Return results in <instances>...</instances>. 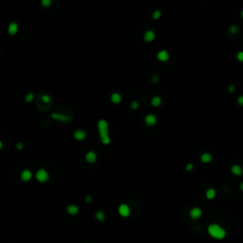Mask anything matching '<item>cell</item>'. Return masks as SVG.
<instances>
[{"label": "cell", "mask_w": 243, "mask_h": 243, "mask_svg": "<svg viewBox=\"0 0 243 243\" xmlns=\"http://www.w3.org/2000/svg\"><path fill=\"white\" fill-rule=\"evenodd\" d=\"M41 99H42V101L44 103H46V104H47V103H50L51 102V98L49 94H42V96H41Z\"/></svg>", "instance_id": "cb8c5ba5"}, {"label": "cell", "mask_w": 243, "mask_h": 243, "mask_svg": "<svg viewBox=\"0 0 243 243\" xmlns=\"http://www.w3.org/2000/svg\"><path fill=\"white\" fill-rule=\"evenodd\" d=\"M67 212L70 215H76L79 213V207L75 204H70L67 207Z\"/></svg>", "instance_id": "4fadbf2b"}, {"label": "cell", "mask_w": 243, "mask_h": 243, "mask_svg": "<svg viewBox=\"0 0 243 243\" xmlns=\"http://www.w3.org/2000/svg\"><path fill=\"white\" fill-rule=\"evenodd\" d=\"M189 215L193 220H198V218H200L201 217V215H202V211H201L200 208L195 207L193 209H191Z\"/></svg>", "instance_id": "52a82bcc"}, {"label": "cell", "mask_w": 243, "mask_h": 243, "mask_svg": "<svg viewBox=\"0 0 243 243\" xmlns=\"http://www.w3.org/2000/svg\"><path fill=\"white\" fill-rule=\"evenodd\" d=\"M19 30V26L16 22H11L8 26V33L10 35H15V34L18 32Z\"/></svg>", "instance_id": "5b68a950"}, {"label": "cell", "mask_w": 243, "mask_h": 243, "mask_svg": "<svg viewBox=\"0 0 243 243\" xmlns=\"http://www.w3.org/2000/svg\"><path fill=\"white\" fill-rule=\"evenodd\" d=\"M118 212H119V214L122 215V217L126 218V217H128V215H130V208H129V206H128L127 204L123 203V204H121L119 206Z\"/></svg>", "instance_id": "277c9868"}, {"label": "cell", "mask_w": 243, "mask_h": 243, "mask_svg": "<svg viewBox=\"0 0 243 243\" xmlns=\"http://www.w3.org/2000/svg\"><path fill=\"white\" fill-rule=\"evenodd\" d=\"M194 168V165L192 163H188L186 165V171H192Z\"/></svg>", "instance_id": "f1b7e54d"}, {"label": "cell", "mask_w": 243, "mask_h": 243, "mask_svg": "<svg viewBox=\"0 0 243 243\" xmlns=\"http://www.w3.org/2000/svg\"><path fill=\"white\" fill-rule=\"evenodd\" d=\"M98 132L100 134V139L101 142L104 143V145H107L110 143V137H109L108 134V123L107 120H99L98 121Z\"/></svg>", "instance_id": "6da1fadb"}, {"label": "cell", "mask_w": 243, "mask_h": 243, "mask_svg": "<svg viewBox=\"0 0 243 243\" xmlns=\"http://www.w3.org/2000/svg\"><path fill=\"white\" fill-rule=\"evenodd\" d=\"M238 32H239V28L237 25H231L230 27H229V32H230L231 34H233V35L237 34Z\"/></svg>", "instance_id": "ffe728a7"}, {"label": "cell", "mask_w": 243, "mask_h": 243, "mask_svg": "<svg viewBox=\"0 0 243 243\" xmlns=\"http://www.w3.org/2000/svg\"><path fill=\"white\" fill-rule=\"evenodd\" d=\"M208 233L215 239H223L226 237V231L218 224H211L208 226Z\"/></svg>", "instance_id": "7a4b0ae2"}, {"label": "cell", "mask_w": 243, "mask_h": 243, "mask_svg": "<svg viewBox=\"0 0 243 243\" xmlns=\"http://www.w3.org/2000/svg\"><path fill=\"white\" fill-rule=\"evenodd\" d=\"M23 147H24V145H23V143H21V142H18V143L16 145V148L18 149V150L23 149Z\"/></svg>", "instance_id": "f546056e"}, {"label": "cell", "mask_w": 243, "mask_h": 243, "mask_svg": "<svg viewBox=\"0 0 243 243\" xmlns=\"http://www.w3.org/2000/svg\"><path fill=\"white\" fill-rule=\"evenodd\" d=\"M239 189H240V190L242 191V192H243V181H242V182H241L240 184H239Z\"/></svg>", "instance_id": "d6a6232c"}, {"label": "cell", "mask_w": 243, "mask_h": 243, "mask_svg": "<svg viewBox=\"0 0 243 243\" xmlns=\"http://www.w3.org/2000/svg\"><path fill=\"white\" fill-rule=\"evenodd\" d=\"M20 178H21V180L23 181H29V180H30V179L32 178V171H30L28 169L24 170L23 172L21 173V175H20Z\"/></svg>", "instance_id": "9a60e30c"}, {"label": "cell", "mask_w": 243, "mask_h": 243, "mask_svg": "<svg viewBox=\"0 0 243 243\" xmlns=\"http://www.w3.org/2000/svg\"><path fill=\"white\" fill-rule=\"evenodd\" d=\"M35 177H36V180L40 181V182H46L50 179L49 172L46 171L45 169H40L37 171L35 174Z\"/></svg>", "instance_id": "3957f363"}, {"label": "cell", "mask_w": 243, "mask_h": 243, "mask_svg": "<svg viewBox=\"0 0 243 243\" xmlns=\"http://www.w3.org/2000/svg\"><path fill=\"white\" fill-rule=\"evenodd\" d=\"M73 136H74V139L77 140V141H83V140L85 139V137H87V132L82 129H78L74 132Z\"/></svg>", "instance_id": "30bf717a"}, {"label": "cell", "mask_w": 243, "mask_h": 243, "mask_svg": "<svg viewBox=\"0 0 243 243\" xmlns=\"http://www.w3.org/2000/svg\"><path fill=\"white\" fill-rule=\"evenodd\" d=\"M145 123L146 124V125H148V126L154 125H155L156 123H157V118H156V116L153 115V114H148V115H146L145 118Z\"/></svg>", "instance_id": "9c48e42d"}, {"label": "cell", "mask_w": 243, "mask_h": 243, "mask_svg": "<svg viewBox=\"0 0 243 243\" xmlns=\"http://www.w3.org/2000/svg\"><path fill=\"white\" fill-rule=\"evenodd\" d=\"M110 100H111L112 103H113V104H119V103L122 101L121 94H120V93H113V94L111 95Z\"/></svg>", "instance_id": "d6986e66"}, {"label": "cell", "mask_w": 243, "mask_h": 243, "mask_svg": "<svg viewBox=\"0 0 243 243\" xmlns=\"http://www.w3.org/2000/svg\"><path fill=\"white\" fill-rule=\"evenodd\" d=\"M157 80H158V77H157L156 75H155V76L153 77V81H157Z\"/></svg>", "instance_id": "836d02e7"}, {"label": "cell", "mask_w": 243, "mask_h": 243, "mask_svg": "<svg viewBox=\"0 0 243 243\" xmlns=\"http://www.w3.org/2000/svg\"><path fill=\"white\" fill-rule=\"evenodd\" d=\"M237 59L239 62H243V51H238L237 53Z\"/></svg>", "instance_id": "484cf974"}, {"label": "cell", "mask_w": 243, "mask_h": 243, "mask_svg": "<svg viewBox=\"0 0 243 243\" xmlns=\"http://www.w3.org/2000/svg\"><path fill=\"white\" fill-rule=\"evenodd\" d=\"M215 195H217V193H215V190L214 188H209L206 191V193H205V196H206L208 200H213V198H215Z\"/></svg>", "instance_id": "e0dca14e"}, {"label": "cell", "mask_w": 243, "mask_h": 243, "mask_svg": "<svg viewBox=\"0 0 243 243\" xmlns=\"http://www.w3.org/2000/svg\"><path fill=\"white\" fill-rule=\"evenodd\" d=\"M160 17H162V11H160V10H155L152 13V18L154 20H159Z\"/></svg>", "instance_id": "44dd1931"}, {"label": "cell", "mask_w": 243, "mask_h": 243, "mask_svg": "<svg viewBox=\"0 0 243 243\" xmlns=\"http://www.w3.org/2000/svg\"><path fill=\"white\" fill-rule=\"evenodd\" d=\"M160 104H162V98H160V96H154L151 99V105H153V107H158L160 105Z\"/></svg>", "instance_id": "ac0fdd59"}, {"label": "cell", "mask_w": 243, "mask_h": 243, "mask_svg": "<svg viewBox=\"0 0 243 243\" xmlns=\"http://www.w3.org/2000/svg\"><path fill=\"white\" fill-rule=\"evenodd\" d=\"M155 37H156V33L151 30H146V32H145V34H143V40H145V42H148V43L154 41Z\"/></svg>", "instance_id": "ba28073f"}, {"label": "cell", "mask_w": 243, "mask_h": 243, "mask_svg": "<svg viewBox=\"0 0 243 243\" xmlns=\"http://www.w3.org/2000/svg\"><path fill=\"white\" fill-rule=\"evenodd\" d=\"M237 104L239 105H241V107H243V95H241V96H239L237 98Z\"/></svg>", "instance_id": "83f0119b"}, {"label": "cell", "mask_w": 243, "mask_h": 243, "mask_svg": "<svg viewBox=\"0 0 243 243\" xmlns=\"http://www.w3.org/2000/svg\"><path fill=\"white\" fill-rule=\"evenodd\" d=\"M40 3L44 8H50L52 4V0H40Z\"/></svg>", "instance_id": "603a6c76"}, {"label": "cell", "mask_w": 243, "mask_h": 243, "mask_svg": "<svg viewBox=\"0 0 243 243\" xmlns=\"http://www.w3.org/2000/svg\"><path fill=\"white\" fill-rule=\"evenodd\" d=\"M33 99H34V95H33L32 92H30V93L27 94V96H26V101L28 102V103L32 102Z\"/></svg>", "instance_id": "d4e9b609"}, {"label": "cell", "mask_w": 243, "mask_h": 243, "mask_svg": "<svg viewBox=\"0 0 243 243\" xmlns=\"http://www.w3.org/2000/svg\"><path fill=\"white\" fill-rule=\"evenodd\" d=\"M240 16H241V18L243 19V9H242V11L240 12Z\"/></svg>", "instance_id": "e575fe53"}, {"label": "cell", "mask_w": 243, "mask_h": 243, "mask_svg": "<svg viewBox=\"0 0 243 243\" xmlns=\"http://www.w3.org/2000/svg\"><path fill=\"white\" fill-rule=\"evenodd\" d=\"M231 172L234 174L235 176H241L242 175V173H243V169H242V167L239 165V164H234V165L232 166V168H231Z\"/></svg>", "instance_id": "5bb4252c"}, {"label": "cell", "mask_w": 243, "mask_h": 243, "mask_svg": "<svg viewBox=\"0 0 243 243\" xmlns=\"http://www.w3.org/2000/svg\"><path fill=\"white\" fill-rule=\"evenodd\" d=\"M97 160V155L94 151H88L85 154V160L88 163H94Z\"/></svg>", "instance_id": "8fae6325"}, {"label": "cell", "mask_w": 243, "mask_h": 243, "mask_svg": "<svg viewBox=\"0 0 243 243\" xmlns=\"http://www.w3.org/2000/svg\"><path fill=\"white\" fill-rule=\"evenodd\" d=\"M85 201H87V202H91V201H92V198L90 196H87V198H85Z\"/></svg>", "instance_id": "1f68e13d"}, {"label": "cell", "mask_w": 243, "mask_h": 243, "mask_svg": "<svg viewBox=\"0 0 243 243\" xmlns=\"http://www.w3.org/2000/svg\"><path fill=\"white\" fill-rule=\"evenodd\" d=\"M51 117H52L53 119L57 120V121H60V122H70V118L68 117V116H66V115H64V114L52 113Z\"/></svg>", "instance_id": "7c38bea8"}, {"label": "cell", "mask_w": 243, "mask_h": 243, "mask_svg": "<svg viewBox=\"0 0 243 243\" xmlns=\"http://www.w3.org/2000/svg\"><path fill=\"white\" fill-rule=\"evenodd\" d=\"M139 107V103L138 102H132L131 103V108L132 109H138Z\"/></svg>", "instance_id": "4316f807"}, {"label": "cell", "mask_w": 243, "mask_h": 243, "mask_svg": "<svg viewBox=\"0 0 243 243\" xmlns=\"http://www.w3.org/2000/svg\"><path fill=\"white\" fill-rule=\"evenodd\" d=\"M157 59L160 62H166V61L169 60V53L168 51L166 50H160L158 53H157Z\"/></svg>", "instance_id": "8992f818"}, {"label": "cell", "mask_w": 243, "mask_h": 243, "mask_svg": "<svg viewBox=\"0 0 243 243\" xmlns=\"http://www.w3.org/2000/svg\"><path fill=\"white\" fill-rule=\"evenodd\" d=\"M228 91H229V92H234V91H235V87H234V85H229Z\"/></svg>", "instance_id": "4dcf8cb0"}, {"label": "cell", "mask_w": 243, "mask_h": 243, "mask_svg": "<svg viewBox=\"0 0 243 243\" xmlns=\"http://www.w3.org/2000/svg\"><path fill=\"white\" fill-rule=\"evenodd\" d=\"M212 160H213V157H212V155L209 153H203L202 155L200 156V160L203 163H209Z\"/></svg>", "instance_id": "2e32d148"}, {"label": "cell", "mask_w": 243, "mask_h": 243, "mask_svg": "<svg viewBox=\"0 0 243 243\" xmlns=\"http://www.w3.org/2000/svg\"><path fill=\"white\" fill-rule=\"evenodd\" d=\"M95 218H96L97 220L103 221L105 220V213L103 211H98V212H96V214H95Z\"/></svg>", "instance_id": "7402d4cb"}]
</instances>
